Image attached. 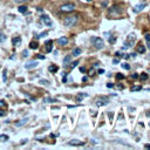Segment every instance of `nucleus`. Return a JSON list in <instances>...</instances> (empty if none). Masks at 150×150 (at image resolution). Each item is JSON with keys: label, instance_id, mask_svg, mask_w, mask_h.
Instances as JSON below:
<instances>
[{"label": "nucleus", "instance_id": "obj_1", "mask_svg": "<svg viewBox=\"0 0 150 150\" xmlns=\"http://www.w3.org/2000/svg\"><path fill=\"white\" fill-rule=\"evenodd\" d=\"M76 22H77V15H68V16H66L64 20H63V25H64V27H67V28L73 27Z\"/></svg>", "mask_w": 150, "mask_h": 150}, {"label": "nucleus", "instance_id": "obj_2", "mask_svg": "<svg viewBox=\"0 0 150 150\" xmlns=\"http://www.w3.org/2000/svg\"><path fill=\"white\" fill-rule=\"evenodd\" d=\"M135 41H136V34H135V33H130V34L127 36V40L124 41V47H125V48L132 47L134 43H135Z\"/></svg>", "mask_w": 150, "mask_h": 150}, {"label": "nucleus", "instance_id": "obj_3", "mask_svg": "<svg viewBox=\"0 0 150 150\" xmlns=\"http://www.w3.org/2000/svg\"><path fill=\"white\" fill-rule=\"evenodd\" d=\"M90 41H91L93 46H94L96 49H102V48H103V46H104V42H103V40H102L101 38H96V36H93Z\"/></svg>", "mask_w": 150, "mask_h": 150}, {"label": "nucleus", "instance_id": "obj_4", "mask_svg": "<svg viewBox=\"0 0 150 150\" xmlns=\"http://www.w3.org/2000/svg\"><path fill=\"white\" fill-rule=\"evenodd\" d=\"M121 13H122V9H121V6H120V5H115V6L110 7L109 11H108V14H109L110 16L121 15Z\"/></svg>", "mask_w": 150, "mask_h": 150}, {"label": "nucleus", "instance_id": "obj_5", "mask_svg": "<svg viewBox=\"0 0 150 150\" xmlns=\"http://www.w3.org/2000/svg\"><path fill=\"white\" fill-rule=\"evenodd\" d=\"M74 8H75L74 4H64V5H62L60 7V11L61 12H73Z\"/></svg>", "mask_w": 150, "mask_h": 150}, {"label": "nucleus", "instance_id": "obj_6", "mask_svg": "<svg viewBox=\"0 0 150 150\" xmlns=\"http://www.w3.org/2000/svg\"><path fill=\"white\" fill-rule=\"evenodd\" d=\"M41 21L46 25V26H48V27H50L53 23H52V20H50V18L47 15V14H42L41 15Z\"/></svg>", "mask_w": 150, "mask_h": 150}, {"label": "nucleus", "instance_id": "obj_7", "mask_svg": "<svg viewBox=\"0 0 150 150\" xmlns=\"http://www.w3.org/2000/svg\"><path fill=\"white\" fill-rule=\"evenodd\" d=\"M108 103H109V98H107V97H98V98L96 100V105H98V107L105 105V104H108Z\"/></svg>", "mask_w": 150, "mask_h": 150}, {"label": "nucleus", "instance_id": "obj_8", "mask_svg": "<svg viewBox=\"0 0 150 150\" xmlns=\"http://www.w3.org/2000/svg\"><path fill=\"white\" fill-rule=\"evenodd\" d=\"M145 4H138V5H136L135 7H134V13H139L142 9H144L145 8Z\"/></svg>", "mask_w": 150, "mask_h": 150}, {"label": "nucleus", "instance_id": "obj_9", "mask_svg": "<svg viewBox=\"0 0 150 150\" xmlns=\"http://www.w3.org/2000/svg\"><path fill=\"white\" fill-rule=\"evenodd\" d=\"M57 43H59L60 46H66V45L68 43V38H66V36L59 38V39H57Z\"/></svg>", "mask_w": 150, "mask_h": 150}, {"label": "nucleus", "instance_id": "obj_10", "mask_svg": "<svg viewBox=\"0 0 150 150\" xmlns=\"http://www.w3.org/2000/svg\"><path fill=\"white\" fill-rule=\"evenodd\" d=\"M36 66H38V61H29V62H27L25 64V68L26 69H32V68H34Z\"/></svg>", "mask_w": 150, "mask_h": 150}, {"label": "nucleus", "instance_id": "obj_11", "mask_svg": "<svg viewBox=\"0 0 150 150\" xmlns=\"http://www.w3.org/2000/svg\"><path fill=\"white\" fill-rule=\"evenodd\" d=\"M83 144H84V142H80L77 139H73V141L68 142V145H83Z\"/></svg>", "mask_w": 150, "mask_h": 150}, {"label": "nucleus", "instance_id": "obj_12", "mask_svg": "<svg viewBox=\"0 0 150 150\" xmlns=\"http://www.w3.org/2000/svg\"><path fill=\"white\" fill-rule=\"evenodd\" d=\"M52 45H53V41H52V40H47V41L45 42V46L47 47V52H50V50H52V48H50Z\"/></svg>", "mask_w": 150, "mask_h": 150}, {"label": "nucleus", "instance_id": "obj_13", "mask_svg": "<svg viewBox=\"0 0 150 150\" xmlns=\"http://www.w3.org/2000/svg\"><path fill=\"white\" fill-rule=\"evenodd\" d=\"M136 52H137V53H139V54H143V53L145 52V47H144L143 45H141V43H139V45H138V47H137V49H136Z\"/></svg>", "mask_w": 150, "mask_h": 150}, {"label": "nucleus", "instance_id": "obj_14", "mask_svg": "<svg viewBox=\"0 0 150 150\" xmlns=\"http://www.w3.org/2000/svg\"><path fill=\"white\" fill-rule=\"evenodd\" d=\"M81 52H82L81 48H74L73 52H71V55H73V56H79V55L81 54Z\"/></svg>", "mask_w": 150, "mask_h": 150}, {"label": "nucleus", "instance_id": "obj_15", "mask_svg": "<svg viewBox=\"0 0 150 150\" xmlns=\"http://www.w3.org/2000/svg\"><path fill=\"white\" fill-rule=\"evenodd\" d=\"M70 63V55H67L63 59V67H68V64Z\"/></svg>", "mask_w": 150, "mask_h": 150}, {"label": "nucleus", "instance_id": "obj_16", "mask_svg": "<svg viewBox=\"0 0 150 150\" xmlns=\"http://www.w3.org/2000/svg\"><path fill=\"white\" fill-rule=\"evenodd\" d=\"M144 38H145V41H146V47L150 49V33H145Z\"/></svg>", "mask_w": 150, "mask_h": 150}, {"label": "nucleus", "instance_id": "obj_17", "mask_svg": "<svg viewBox=\"0 0 150 150\" xmlns=\"http://www.w3.org/2000/svg\"><path fill=\"white\" fill-rule=\"evenodd\" d=\"M39 47V43L36 42V41H32L30 43H29V48L30 49H36Z\"/></svg>", "mask_w": 150, "mask_h": 150}, {"label": "nucleus", "instance_id": "obj_18", "mask_svg": "<svg viewBox=\"0 0 150 150\" xmlns=\"http://www.w3.org/2000/svg\"><path fill=\"white\" fill-rule=\"evenodd\" d=\"M48 69H49V71H52V73H55V71H57V67H56L55 64H50Z\"/></svg>", "mask_w": 150, "mask_h": 150}, {"label": "nucleus", "instance_id": "obj_19", "mask_svg": "<svg viewBox=\"0 0 150 150\" xmlns=\"http://www.w3.org/2000/svg\"><path fill=\"white\" fill-rule=\"evenodd\" d=\"M88 95L87 94H84V93H82L81 95H77V97H76V101H82L84 97H87Z\"/></svg>", "mask_w": 150, "mask_h": 150}, {"label": "nucleus", "instance_id": "obj_20", "mask_svg": "<svg viewBox=\"0 0 150 150\" xmlns=\"http://www.w3.org/2000/svg\"><path fill=\"white\" fill-rule=\"evenodd\" d=\"M27 121H28V118H23V120H21V121H19L18 123H15V125H16V127H20V125H22V124H25V123H26Z\"/></svg>", "mask_w": 150, "mask_h": 150}, {"label": "nucleus", "instance_id": "obj_21", "mask_svg": "<svg viewBox=\"0 0 150 150\" xmlns=\"http://www.w3.org/2000/svg\"><path fill=\"white\" fill-rule=\"evenodd\" d=\"M18 9H19L20 13H26V12H27V7H26V6H19Z\"/></svg>", "mask_w": 150, "mask_h": 150}, {"label": "nucleus", "instance_id": "obj_22", "mask_svg": "<svg viewBox=\"0 0 150 150\" xmlns=\"http://www.w3.org/2000/svg\"><path fill=\"white\" fill-rule=\"evenodd\" d=\"M77 64H79V61H77V60H76V61H74V62H71V63L69 64V66H70V69H73V68H75V67H76Z\"/></svg>", "mask_w": 150, "mask_h": 150}, {"label": "nucleus", "instance_id": "obj_23", "mask_svg": "<svg viewBox=\"0 0 150 150\" xmlns=\"http://www.w3.org/2000/svg\"><path fill=\"white\" fill-rule=\"evenodd\" d=\"M122 68H123V69L129 70V69H130V64H129V63H127V62H125V63H122Z\"/></svg>", "mask_w": 150, "mask_h": 150}, {"label": "nucleus", "instance_id": "obj_24", "mask_svg": "<svg viewBox=\"0 0 150 150\" xmlns=\"http://www.w3.org/2000/svg\"><path fill=\"white\" fill-rule=\"evenodd\" d=\"M139 79H141L142 81H144V80H148V74H145V73H142Z\"/></svg>", "mask_w": 150, "mask_h": 150}, {"label": "nucleus", "instance_id": "obj_25", "mask_svg": "<svg viewBox=\"0 0 150 150\" xmlns=\"http://www.w3.org/2000/svg\"><path fill=\"white\" fill-rule=\"evenodd\" d=\"M7 139H8V136H7V135H0V142L7 141Z\"/></svg>", "mask_w": 150, "mask_h": 150}, {"label": "nucleus", "instance_id": "obj_26", "mask_svg": "<svg viewBox=\"0 0 150 150\" xmlns=\"http://www.w3.org/2000/svg\"><path fill=\"white\" fill-rule=\"evenodd\" d=\"M6 40V35L5 34H2L1 32H0V42H4Z\"/></svg>", "mask_w": 150, "mask_h": 150}, {"label": "nucleus", "instance_id": "obj_27", "mask_svg": "<svg viewBox=\"0 0 150 150\" xmlns=\"http://www.w3.org/2000/svg\"><path fill=\"white\" fill-rule=\"evenodd\" d=\"M115 41H116V36H114V35H112V36H110V38H109V42H110V43H114Z\"/></svg>", "mask_w": 150, "mask_h": 150}, {"label": "nucleus", "instance_id": "obj_28", "mask_svg": "<svg viewBox=\"0 0 150 150\" xmlns=\"http://www.w3.org/2000/svg\"><path fill=\"white\" fill-rule=\"evenodd\" d=\"M21 41V39L20 38H15V39H13V45H16V43H19Z\"/></svg>", "mask_w": 150, "mask_h": 150}, {"label": "nucleus", "instance_id": "obj_29", "mask_svg": "<svg viewBox=\"0 0 150 150\" xmlns=\"http://www.w3.org/2000/svg\"><path fill=\"white\" fill-rule=\"evenodd\" d=\"M116 79H118V80H122V79H124V76H123V74H121V73H117V75H116Z\"/></svg>", "mask_w": 150, "mask_h": 150}, {"label": "nucleus", "instance_id": "obj_30", "mask_svg": "<svg viewBox=\"0 0 150 150\" xmlns=\"http://www.w3.org/2000/svg\"><path fill=\"white\" fill-rule=\"evenodd\" d=\"M26 1H28V0H13V2H15V4H23Z\"/></svg>", "mask_w": 150, "mask_h": 150}, {"label": "nucleus", "instance_id": "obj_31", "mask_svg": "<svg viewBox=\"0 0 150 150\" xmlns=\"http://www.w3.org/2000/svg\"><path fill=\"white\" fill-rule=\"evenodd\" d=\"M2 80H4V82H6L7 81V76H6V70L4 71V74H2Z\"/></svg>", "mask_w": 150, "mask_h": 150}, {"label": "nucleus", "instance_id": "obj_32", "mask_svg": "<svg viewBox=\"0 0 150 150\" xmlns=\"http://www.w3.org/2000/svg\"><path fill=\"white\" fill-rule=\"evenodd\" d=\"M36 57H38V59H40V60H43V59H45V56H43L42 54H38V55H36Z\"/></svg>", "mask_w": 150, "mask_h": 150}, {"label": "nucleus", "instance_id": "obj_33", "mask_svg": "<svg viewBox=\"0 0 150 150\" xmlns=\"http://www.w3.org/2000/svg\"><path fill=\"white\" fill-rule=\"evenodd\" d=\"M40 83H43V84H49V82H48L47 80H41V81H40Z\"/></svg>", "mask_w": 150, "mask_h": 150}, {"label": "nucleus", "instance_id": "obj_34", "mask_svg": "<svg viewBox=\"0 0 150 150\" xmlns=\"http://www.w3.org/2000/svg\"><path fill=\"white\" fill-rule=\"evenodd\" d=\"M47 34H48V33H47V32H43V33H41V34H40V35H39V38H42V36H46V35H47Z\"/></svg>", "mask_w": 150, "mask_h": 150}, {"label": "nucleus", "instance_id": "obj_35", "mask_svg": "<svg viewBox=\"0 0 150 150\" xmlns=\"http://www.w3.org/2000/svg\"><path fill=\"white\" fill-rule=\"evenodd\" d=\"M131 77H132V79H138V74H136V73H135V74H132V75H131Z\"/></svg>", "mask_w": 150, "mask_h": 150}, {"label": "nucleus", "instance_id": "obj_36", "mask_svg": "<svg viewBox=\"0 0 150 150\" xmlns=\"http://www.w3.org/2000/svg\"><path fill=\"white\" fill-rule=\"evenodd\" d=\"M139 89H141V87H134V88H131L132 91H135V90H139Z\"/></svg>", "mask_w": 150, "mask_h": 150}, {"label": "nucleus", "instance_id": "obj_37", "mask_svg": "<svg viewBox=\"0 0 150 150\" xmlns=\"http://www.w3.org/2000/svg\"><path fill=\"white\" fill-rule=\"evenodd\" d=\"M118 62H120V60H118V59H114V60H112V63H115V64H116V63H118Z\"/></svg>", "mask_w": 150, "mask_h": 150}, {"label": "nucleus", "instance_id": "obj_38", "mask_svg": "<svg viewBox=\"0 0 150 150\" xmlns=\"http://www.w3.org/2000/svg\"><path fill=\"white\" fill-rule=\"evenodd\" d=\"M80 71H81V73H86V68H84V67H81V68H80Z\"/></svg>", "mask_w": 150, "mask_h": 150}, {"label": "nucleus", "instance_id": "obj_39", "mask_svg": "<svg viewBox=\"0 0 150 150\" xmlns=\"http://www.w3.org/2000/svg\"><path fill=\"white\" fill-rule=\"evenodd\" d=\"M107 87H108V88H112V87H114V84H112V83H108V84H107Z\"/></svg>", "mask_w": 150, "mask_h": 150}, {"label": "nucleus", "instance_id": "obj_40", "mask_svg": "<svg viewBox=\"0 0 150 150\" xmlns=\"http://www.w3.org/2000/svg\"><path fill=\"white\" fill-rule=\"evenodd\" d=\"M123 57H124V59H129V57H130V54H125Z\"/></svg>", "mask_w": 150, "mask_h": 150}, {"label": "nucleus", "instance_id": "obj_41", "mask_svg": "<svg viewBox=\"0 0 150 150\" xmlns=\"http://www.w3.org/2000/svg\"><path fill=\"white\" fill-rule=\"evenodd\" d=\"M109 117H110V120H112V112H109Z\"/></svg>", "mask_w": 150, "mask_h": 150}, {"label": "nucleus", "instance_id": "obj_42", "mask_svg": "<svg viewBox=\"0 0 150 150\" xmlns=\"http://www.w3.org/2000/svg\"><path fill=\"white\" fill-rule=\"evenodd\" d=\"M145 148H149L150 149V144H145Z\"/></svg>", "mask_w": 150, "mask_h": 150}, {"label": "nucleus", "instance_id": "obj_43", "mask_svg": "<svg viewBox=\"0 0 150 150\" xmlns=\"http://www.w3.org/2000/svg\"><path fill=\"white\" fill-rule=\"evenodd\" d=\"M87 1H91V0H87Z\"/></svg>", "mask_w": 150, "mask_h": 150}]
</instances>
